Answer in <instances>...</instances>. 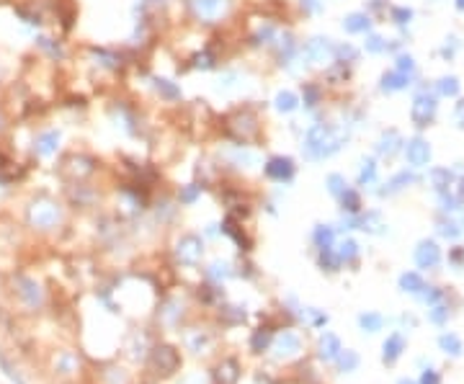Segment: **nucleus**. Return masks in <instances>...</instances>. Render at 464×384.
<instances>
[{"label":"nucleus","mask_w":464,"mask_h":384,"mask_svg":"<svg viewBox=\"0 0 464 384\" xmlns=\"http://www.w3.org/2000/svg\"><path fill=\"white\" fill-rule=\"evenodd\" d=\"M340 248H343V250H340V258H345V255H348V258L356 255V245H354V243H343Z\"/></svg>","instance_id":"20"},{"label":"nucleus","mask_w":464,"mask_h":384,"mask_svg":"<svg viewBox=\"0 0 464 384\" xmlns=\"http://www.w3.org/2000/svg\"><path fill=\"white\" fill-rule=\"evenodd\" d=\"M158 91H160L165 98H178V96H181V91H178L170 80H158Z\"/></svg>","instance_id":"15"},{"label":"nucleus","mask_w":464,"mask_h":384,"mask_svg":"<svg viewBox=\"0 0 464 384\" xmlns=\"http://www.w3.org/2000/svg\"><path fill=\"white\" fill-rule=\"evenodd\" d=\"M57 142H60V134L57 132H47L42 139H39V152H42V155H52V152L57 150Z\"/></svg>","instance_id":"11"},{"label":"nucleus","mask_w":464,"mask_h":384,"mask_svg":"<svg viewBox=\"0 0 464 384\" xmlns=\"http://www.w3.org/2000/svg\"><path fill=\"white\" fill-rule=\"evenodd\" d=\"M338 147V142H335V137H333V129L330 127H325V124H317V127H312L307 132V139H304V152L309 158H325V155H330V152Z\"/></svg>","instance_id":"1"},{"label":"nucleus","mask_w":464,"mask_h":384,"mask_svg":"<svg viewBox=\"0 0 464 384\" xmlns=\"http://www.w3.org/2000/svg\"><path fill=\"white\" fill-rule=\"evenodd\" d=\"M428 144H425L423 139H415V142H410L408 144V160L413 163V165H425L428 163Z\"/></svg>","instance_id":"6"},{"label":"nucleus","mask_w":464,"mask_h":384,"mask_svg":"<svg viewBox=\"0 0 464 384\" xmlns=\"http://www.w3.org/2000/svg\"><path fill=\"white\" fill-rule=\"evenodd\" d=\"M297 106H299V98H297L292 91H281V93L276 96V108H279L281 113H292Z\"/></svg>","instance_id":"10"},{"label":"nucleus","mask_w":464,"mask_h":384,"mask_svg":"<svg viewBox=\"0 0 464 384\" xmlns=\"http://www.w3.org/2000/svg\"><path fill=\"white\" fill-rule=\"evenodd\" d=\"M302 6H307V8H312V11H315V8H320V6H317V0H302Z\"/></svg>","instance_id":"22"},{"label":"nucleus","mask_w":464,"mask_h":384,"mask_svg":"<svg viewBox=\"0 0 464 384\" xmlns=\"http://www.w3.org/2000/svg\"><path fill=\"white\" fill-rule=\"evenodd\" d=\"M304 52H307V57L309 60H315V62H323L328 54H330V44H328V39H312L307 47H304Z\"/></svg>","instance_id":"7"},{"label":"nucleus","mask_w":464,"mask_h":384,"mask_svg":"<svg viewBox=\"0 0 464 384\" xmlns=\"http://www.w3.org/2000/svg\"><path fill=\"white\" fill-rule=\"evenodd\" d=\"M155 364H158L160 369H165V371H173L176 369V364H178V356H176V351H170V348H158L155 351Z\"/></svg>","instance_id":"8"},{"label":"nucleus","mask_w":464,"mask_h":384,"mask_svg":"<svg viewBox=\"0 0 464 384\" xmlns=\"http://www.w3.org/2000/svg\"><path fill=\"white\" fill-rule=\"evenodd\" d=\"M328 183H330V191H333V194H343V191H345V188H343V178H340V175H330V178H328Z\"/></svg>","instance_id":"18"},{"label":"nucleus","mask_w":464,"mask_h":384,"mask_svg":"<svg viewBox=\"0 0 464 384\" xmlns=\"http://www.w3.org/2000/svg\"><path fill=\"white\" fill-rule=\"evenodd\" d=\"M279 348H281V353H294V351L299 348V340H297L294 335H284V338L279 340Z\"/></svg>","instance_id":"14"},{"label":"nucleus","mask_w":464,"mask_h":384,"mask_svg":"<svg viewBox=\"0 0 464 384\" xmlns=\"http://www.w3.org/2000/svg\"><path fill=\"white\" fill-rule=\"evenodd\" d=\"M433 111H436L433 98H418V101L413 103V119H415L418 124H425V122L433 116Z\"/></svg>","instance_id":"5"},{"label":"nucleus","mask_w":464,"mask_h":384,"mask_svg":"<svg viewBox=\"0 0 464 384\" xmlns=\"http://www.w3.org/2000/svg\"><path fill=\"white\" fill-rule=\"evenodd\" d=\"M459 8H464V0H459Z\"/></svg>","instance_id":"24"},{"label":"nucleus","mask_w":464,"mask_h":384,"mask_svg":"<svg viewBox=\"0 0 464 384\" xmlns=\"http://www.w3.org/2000/svg\"><path fill=\"white\" fill-rule=\"evenodd\" d=\"M397 348H400V340H397V338H392V343H390V359H395V356L400 353Z\"/></svg>","instance_id":"21"},{"label":"nucleus","mask_w":464,"mask_h":384,"mask_svg":"<svg viewBox=\"0 0 464 384\" xmlns=\"http://www.w3.org/2000/svg\"><path fill=\"white\" fill-rule=\"evenodd\" d=\"M345 28L351 31V34H356V31H366V28H369V18H366V16H361V13H354V16H348V18H345Z\"/></svg>","instance_id":"12"},{"label":"nucleus","mask_w":464,"mask_h":384,"mask_svg":"<svg viewBox=\"0 0 464 384\" xmlns=\"http://www.w3.org/2000/svg\"><path fill=\"white\" fill-rule=\"evenodd\" d=\"M456 80L454 78H449V80H441V93H446V96H454L456 93Z\"/></svg>","instance_id":"19"},{"label":"nucleus","mask_w":464,"mask_h":384,"mask_svg":"<svg viewBox=\"0 0 464 384\" xmlns=\"http://www.w3.org/2000/svg\"><path fill=\"white\" fill-rule=\"evenodd\" d=\"M196 196H199V186H186V188H183V194H181V201H186V204H188V201H193Z\"/></svg>","instance_id":"17"},{"label":"nucleus","mask_w":464,"mask_h":384,"mask_svg":"<svg viewBox=\"0 0 464 384\" xmlns=\"http://www.w3.org/2000/svg\"><path fill=\"white\" fill-rule=\"evenodd\" d=\"M418 263L420 265H433V263H439V248L433 243H423L420 250H418Z\"/></svg>","instance_id":"9"},{"label":"nucleus","mask_w":464,"mask_h":384,"mask_svg":"<svg viewBox=\"0 0 464 384\" xmlns=\"http://www.w3.org/2000/svg\"><path fill=\"white\" fill-rule=\"evenodd\" d=\"M320 101V91L315 85H304V103L307 106H315Z\"/></svg>","instance_id":"16"},{"label":"nucleus","mask_w":464,"mask_h":384,"mask_svg":"<svg viewBox=\"0 0 464 384\" xmlns=\"http://www.w3.org/2000/svg\"><path fill=\"white\" fill-rule=\"evenodd\" d=\"M266 175L274 178V181H279V183L289 181L294 175V160L292 158H271L266 163Z\"/></svg>","instance_id":"2"},{"label":"nucleus","mask_w":464,"mask_h":384,"mask_svg":"<svg viewBox=\"0 0 464 384\" xmlns=\"http://www.w3.org/2000/svg\"><path fill=\"white\" fill-rule=\"evenodd\" d=\"M178 255H181V260H186V263H193V260H196V258L201 255V243H199V238H193V235L183 238L181 245H178Z\"/></svg>","instance_id":"4"},{"label":"nucleus","mask_w":464,"mask_h":384,"mask_svg":"<svg viewBox=\"0 0 464 384\" xmlns=\"http://www.w3.org/2000/svg\"><path fill=\"white\" fill-rule=\"evenodd\" d=\"M335 353H338V338L335 335H325L323 338V356L333 359Z\"/></svg>","instance_id":"13"},{"label":"nucleus","mask_w":464,"mask_h":384,"mask_svg":"<svg viewBox=\"0 0 464 384\" xmlns=\"http://www.w3.org/2000/svg\"><path fill=\"white\" fill-rule=\"evenodd\" d=\"M459 116H464V103L459 106Z\"/></svg>","instance_id":"23"},{"label":"nucleus","mask_w":464,"mask_h":384,"mask_svg":"<svg viewBox=\"0 0 464 384\" xmlns=\"http://www.w3.org/2000/svg\"><path fill=\"white\" fill-rule=\"evenodd\" d=\"M191 8L199 18H219L224 11V0H191Z\"/></svg>","instance_id":"3"}]
</instances>
